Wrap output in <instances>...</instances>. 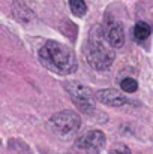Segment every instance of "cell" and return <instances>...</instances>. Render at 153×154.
I'll use <instances>...</instances> for the list:
<instances>
[{
  "label": "cell",
  "instance_id": "obj_7",
  "mask_svg": "<svg viewBox=\"0 0 153 154\" xmlns=\"http://www.w3.org/2000/svg\"><path fill=\"white\" fill-rule=\"evenodd\" d=\"M105 35H107V41L113 50L120 48L125 44V30H123L122 23H119V21H111L108 24V27L105 29Z\"/></svg>",
  "mask_w": 153,
  "mask_h": 154
},
{
  "label": "cell",
  "instance_id": "obj_2",
  "mask_svg": "<svg viewBox=\"0 0 153 154\" xmlns=\"http://www.w3.org/2000/svg\"><path fill=\"white\" fill-rule=\"evenodd\" d=\"M84 55L87 63L96 70H105L114 63L116 52L110 47L105 29L102 26H95L90 30L87 44L84 47Z\"/></svg>",
  "mask_w": 153,
  "mask_h": 154
},
{
  "label": "cell",
  "instance_id": "obj_11",
  "mask_svg": "<svg viewBox=\"0 0 153 154\" xmlns=\"http://www.w3.org/2000/svg\"><path fill=\"white\" fill-rule=\"evenodd\" d=\"M110 154H131V153H129L126 148H123V147H122V148H114V150H111Z\"/></svg>",
  "mask_w": 153,
  "mask_h": 154
},
{
  "label": "cell",
  "instance_id": "obj_3",
  "mask_svg": "<svg viewBox=\"0 0 153 154\" xmlns=\"http://www.w3.org/2000/svg\"><path fill=\"white\" fill-rule=\"evenodd\" d=\"M48 127L54 135H57L62 139H66L80 130L81 118L78 114L72 111H62V112L54 114L48 120Z\"/></svg>",
  "mask_w": 153,
  "mask_h": 154
},
{
  "label": "cell",
  "instance_id": "obj_8",
  "mask_svg": "<svg viewBox=\"0 0 153 154\" xmlns=\"http://www.w3.org/2000/svg\"><path fill=\"white\" fill-rule=\"evenodd\" d=\"M150 33H152V27H150L147 23H144V21L137 23L135 27H134V36H135V39H138V41H143V39L149 38Z\"/></svg>",
  "mask_w": 153,
  "mask_h": 154
},
{
  "label": "cell",
  "instance_id": "obj_1",
  "mask_svg": "<svg viewBox=\"0 0 153 154\" xmlns=\"http://www.w3.org/2000/svg\"><path fill=\"white\" fill-rule=\"evenodd\" d=\"M41 63L59 75H71L77 70L78 63L74 51L56 41H47L39 50Z\"/></svg>",
  "mask_w": 153,
  "mask_h": 154
},
{
  "label": "cell",
  "instance_id": "obj_9",
  "mask_svg": "<svg viewBox=\"0 0 153 154\" xmlns=\"http://www.w3.org/2000/svg\"><path fill=\"white\" fill-rule=\"evenodd\" d=\"M69 8L75 17H84L87 12V5L84 0H69Z\"/></svg>",
  "mask_w": 153,
  "mask_h": 154
},
{
  "label": "cell",
  "instance_id": "obj_4",
  "mask_svg": "<svg viewBox=\"0 0 153 154\" xmlns=\"http://www.w3.org/2000/svg\"><path fill=\"white\" fill-rule=\"evenodd\" d=\"M65 90L78 111H81L83 114H87V115L95 112L96 100H95L92 90L87 85H84L78 81H68L65 84Z\"/></svg>",
  "mask_w": 153,
  "mask_h": 154
},
{
  "label": "cell",
  "instance_id": "obj_6",
  "mask_svg": "<svg viewBox=\"0 0 153 154\" xmlns=\"http://www.w3.org/2000/svg\"><path fill=\"white\" fill-rule=\"evenodd\" d=\"M96 99L104 105H108V106H114V108H119V106H123L125 103H128V99L125 97V94L116 88H105V90H99L96 93Z\"/></svg>",
  "mask_w": 153,
  "mask_h": 154
},
{
  "label": "cell",
  "instance_id": "obj_10",
  "mask_svg": "<svg viewBox=\"0 0 153 154\" xmlns=\"http://www.w3.org/2000/svg\"><path fill=\"white\" fill-rule=\"evenodd\" d=\"M120 88H122L123 91H126V93H134V91H137V88H138V82H137L134 78H125V79H122V82H120Z\"/></svg>",
  "mask_w": 153,
  "mask_h": 154
},
{
  "label": "cell",
  "instance_id": "obj_5",
  "mask_svg": "<svg viewBox=\"0 0 153 154\" xmlns=\"http://www.w3.org/2000/svg\"><path fill=\"white\" fill-rule=\"evenodd\" d=\"M75 147L83 150V151L99 153L105 147V135L101 130H89L77 139Z\"/></svg>",
  "mask_w": 153,
  "mask_h": 154
}]
</instances>
